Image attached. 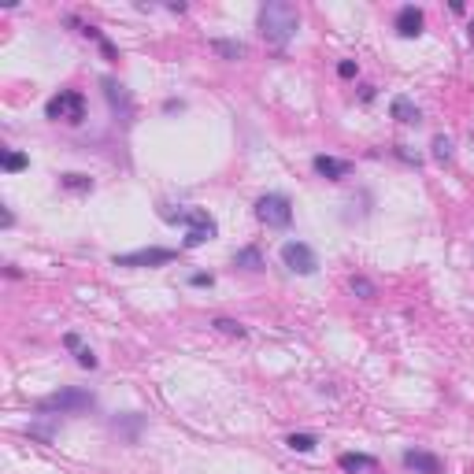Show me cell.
I'll list each match as a JSON object with an SVG mask.
<instances>
[{
    "label": "cell",
    "instance_id": "1",
    "mask_svg": "<svg viewBox=\"0 0 474 474\" xmlns=\"http://www.w3.org/2000/svg\"><path fill=\"white\" fill-rule=\"evenodd\" d=\"M300 26V15L293 4H286V0H271V4L259 8V34H264L267 45H289L293 34H297Z\"/></svg>",
    "mask_w": 474,
    "mask_h": 474
},
{
    "label": "cell",
    "instance_id": "17",
    "mask_svg": "<svg viewBox=\"0 0 474 474\" xmlns=\"http://www.w3.org/2000/svg\"><path fill=\"white\" fill-rule=\"evenodd\" d=\"M215 330L226 334V337H244V326L234 322V319H215Z\"/></svg>",
    "mask_w": 474,
    "mask_h": 474
},
{
    "label": "cell",
    "instance_id": "12",
    "mask_svg": "<svg viewBox=\"0 0 474 474\" xmlns=\"http://www.w3.org/2000/svg\"><path fill=\"white\" fill-rule=\"evenodd\" d=\"M315 171L326 178V182H341L349 174V163L345 159H334V156H315Z\"/></svg>",
    "mask_w": 474,
    "mask_h": 474
},
{
    "label": "cell",
    "instance_id": "4",
    "mask_svg": "<svg viewBox=\"0 0 474 474\" xmlns=\"http://www.w3.org/2000/svg\"><path fill=\"white\" fill-rule=\"evenodd\" d=\"M256 215H259V222L274 226V230H286L293 222V204L286 197H278V193H267V197L256 201Z\"/></svg>",
    "mask_w": 474,
    "mask_h": 474
},
{
    "label": "cell",
    "instance_id": "8",
    "mask_svg": "<svg viewBox=\"0 0 474 474\" xmlns=\"http://www.w3.org/2000/svg\"><path fill=\"white\" fill-rule=\"evenodd\" d=\"M104 96H108L111 111H115L123 123H134V101H130V93L119 86L115 78H104Z\"/></svg>",
    "mask_w": 474,
    "mask_h": 474
},
{
    "label": "cell",
    "instance_id": "10",
    "mask_svg": "<svg viewBox=\"0 0 474 474\" xmlns=\"http://www.w3.org/2000/svg\"><path fill=\"white\" fill-rule=\"evenodd\" d=\"M397 30H400V38H419L422 34V11L419 8H400L397 11Z\"/></svg>",
    "mask_w": 474,
    "mask_h": 474
},
{
    "label": "cell",
    "instance_id": "6",
    "mask_svg": "<svg viewBox=\"0 0 474 474\" xmlns=\"http://www.w3.org/2000/svg\"><path fill=\"white\" fill-rule=\"evenodd\" d=\"M282 264H286L293 274H315L319 259H315V252L307 249L304 241H286V244H282Z\"/></svg>",
    "mask_w": 474,
    "mask_h": 474
},
{
    "label": "cell",
    "instance_id": "3",
    "mask_svg": "<svg viewBox=\"0 0 474 474\" xmlns=\"http://www.w3.org/2000/svg\"><path fill=\"white\" fill-rule=\"evenodd\" d=\"M86 407H93V393H86V389H60V393L45 397L38 404V412L45 415H74V412H86Z\"/></svg>",
    "mask_w": 474,
    "mask_h": 474
},
{
    "label": "cell",
    "instance_id": "23",
    "mask_svg": "<svg viewBox=\"0 0 474 474\" xmlns=\"http://www.w3.org/2000/svg\"><path fill=\"white\" fill-rule=\"evenodd\" d=\"M337 74H341V78H352V74H356V63H352V60H345V63L337 67Z\"/></svg>",
    "mask_w": 474,
    "mask_h": 474
},
{
    "label": "cell",
    "instance_id": "24",
    "mask_svg": "<svg viewBox=\"0 0 474 474\" xmlns=\"http://www.w3.org/2000/svg\"><path fill=\"white\" fill-rule=\"evenodd\" d=\"M193 286H211V274H193Z\"/></svg>",
    "mask_w": 474,
    "mask_h": 474
},
{
    "label": "cell",
    "instance_id": "16",
    "mask_svg": "<svg viewBox=\"0 0 474 474\" xmlns=\"http://www.w3.org/2000/svg\"><path fill=\"white\" fill-rule=\"evenodd\" d=\"M286 445H289L293 452H312V448H315V437H312V434H293Z\"/></svg>",
    "mask_w": 474,
    "mask_h": 474
},
{
    "label": "cell",
    "instance_id": "11",
    "mask_svg": "<svg viewBox=\"0 0 474 474\" xmlns=\"http://www.w3.org/2000/svg\"><path fill=\"white\" fill-rule=\"evenodd\" d=\"M337 467L345 470V474H374V467H378V463H374V456H363V452H345V456L337 460Z\"/></svg>",
    "mask_w": 474,
    "mask_h": 474
},
{
    "label": "cell",
    "instance_id": "20",
    "mask_svg": "<svg viewBox=\"0 0 474 474\" xmlns=\"http://www.w3.org/2000/svg\"><path fill=\"white\" fill-rule=\"evenodd\" d=\"M26 163H30V159H26L23 152H4V171H23Z\"/></svg>",
    "mask_w": 474,
    "mask_h": 474
},
{
    "label": "cell",
    "instance_id": "21",
    "mask_svg": "<svg viewBox=\"0 0 474 474\" xmlns=\"http://www.w3.org/2000/svg\"><path fill=\"white\" fill-rule=\"evenodd\" d=\"M352 293H359V297H374V286L367 282V278H352Z\"/></svg>",
    "mask_w": 474,
    "mask_h": 474
},
{
    "label": "cell",
    "instance_id": "7",
    "mask_svg": "<svg viewBox=\"0 0 474 474\" xmlns=\"http://www.w3.org/2000/svg\"><path fill=\"white\" fill-rule=\"evenodd\" d=\"M171 259H174L171 249H137V252L115 256V267H159V264H171Z\"/></svg>",
    "mask_w": 474,
    "mask_h": 474
},
{
    "label": "cell",
    "instance_id": "2",
    "mask_svg": "<svg viewBox=\"0 0 474 474\" xmlns=\"http://www.w3.org/2000/svg\"><path fill=\"white\" fill-rule=\"evenodd\" d=\"M45 115L52 123H81L86 119V96L78 89H60L52 101L45 104Z\"/></svg>",
    "mask_w": 474,
    "mask_h": 474
},
{
    "label": "cell",
    "instance_id": "13",
    "mask_svg": "<svg viewBox=\"0 0 474 474\" xmlns=\"http://www.w3.org/2000/svg\"><path fill=\"white\" fill-rule=\"evenodd\" d=\"M63 345H67L74 356H78V367H96V356L89 352V349H81V341H78V334H67V337H63Z\"/></svg>",
    "mask_w": 474,
    "mask_h": 474
},
{
    "label": "cell",
    "instance_id": "9",
    "mask_svg": "<svg viewBox=\"0 0 474 474\" xmlns=\"http://www.w3.org/2000/svg\"><path fill=\"white\" fill-rule=\"evenodd\" d=\"M404 467H412L415 474H441V460L434 452H419V448H407L404 452Z\"/></svg>",
    "mask_w": 474,
    "mask_h": 474
},
{
    "label": "cell",
    "instance_id": "5",
    "mask_svg": "<svg viewBox=\"0 0 474 474\" xmlns=\"http://www.w3.org/2000/svg\"><path fill=\"white\" fill-rule=\"evenodd\" d=\"M186 226H189V230H186V249H201L204 241H211L219 234L215 219H211L204 208H189L186 211Z\"/></svg>",
    "mask_w": 474,
    "mask_h": 474
},
{
    "label": "cell",
    "instance_id": "22",
    "mask_svg": "<svg viewBox=\"0 0 474 474\" xmlns=\"http://www.w3.org/2000/svg\"><path fill=\"white\" fill-rule=\"evenodd\" d=\"M237 264H249V267L256 271V267H259V256H256V252L249 249V252H241V256H237Z\"/></svg>",
    "mask_w": 474,
    "mask_h": 474
},
{
    "label": "cell",
    "instance_id": "14",
    "mask_svg": "<svg viewBox=\"0 0 474 474\" xmlns=\"http://www.w3.org/2000/svg\"><path fill=\"white\" fill-rule=\"evenodd\" d=\"M393 119H400V123H419L422 119V111L407 101V96H397L393 101Z\"/></svg>",
    "mask_w": 474,
    "mask_h": 474
},
{
    "label": "cell",
    "instance_id": "15",
    "mask_svg": "<svg viewBox=\"0 0 474 474\" xmlns=\"http://www.w3.org/2000/svg\"><path fill=\"white\" fill-rule=\"evenodd\" d=\"M211 48H215L219 56H226V60H241V56H244V45H241V41H222V38H215V41H211Z\"/></svg>",
    "mask_w": 474,
    "mask_h": 474
},
{
    "label": "cell",
    "instance_id": "18",
    "mask_svg": "<svg viewBox=\"0 0 474 474\" xmlns=\"http://www.w3.org/2000/svg\"><path fill=\"white\" fill-rule=\"evenodd\" d=\"M434 159L437 163H448L452 159V141L448 137H434Z\"/></svg>",
    "mask_w": 474,
    "mask_h": 474
},
{
    "label": "cell",
    "instance_id": "19",
    "mask_svg": "<svg viewBox=\"0 0 474 474\" xmlns=\"http://www.w3.org/2000/svg\"><path fill=\"white\" fill-rule=\"evenodd\" d=\"M60 186H63V189H93V182H89L86 174H63Z\"/></svg>",
    "mask_w": 474,
    "mask_h": 474
}]
</instances>
